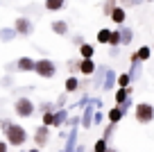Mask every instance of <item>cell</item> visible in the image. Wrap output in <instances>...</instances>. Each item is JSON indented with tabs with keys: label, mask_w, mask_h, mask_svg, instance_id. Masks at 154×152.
Instances as JSON below:
<instances>
[{
	"label": "cell",
	"mask_w": 154,
	"mask_h": 152,
	"mask_svg": "<svg viewBox=\"0 0 154 152\" xmlns=\"http://www.w3.org/2000/svg\"><path fill=\"white\" fill-rule=\"evenodd\" d=\"M97 71V64L93 62V59H79V73H82L84 77H93Z\"/></svg>",
	"instance_id": "cell-9"
},
{
	"label": "cell",
	"mask_w": 154,
	"mask_h": 152,
	"mask_svg": "<svg viewBox=\"0 0 154 152\" xmlns=\"http://www.w3.org/2000/svg\"><path fill=\"white\" fill-rule=\"evenodd\" d=\"M59 152H63V150H59Z\"/></svg>",
	"instance_id": "cell-47"
},
{
	"label": "cell",
	"mask_w": 154,
	"mask_h": 152,
	"mask_svg": "<svg viewBox=\"0 0 154 152\" xmlns=\"http://www.w3.org/2000/svg\"><path fill=\"white\" fill-rule=\"evenodd\" d=\"M14 27L18 32V36H32L34 34V21L29 16H18L14 21Z\"/></svg>",
	"instance_id": "cell-5"
},
{
	"label": "cell",
	"mask_w": 154,
	"mask_h": 152,
	"mask_svg": "<svg viewBox=\"0 0 154 152\" xmlns=\"http://www.w3.org/2000/svg\"><path fill=\"white\" fill-rule=\"evenodd\" d=\"M9 125H11V120H9V118H0V129H2V134L7 132V127H9Z\"/></svg>",
	"instance_id": "cell-35"
},
{
	"label": "cell",
	"mask_w": 154,
	"mask_h": 152,
	"mask_svg": "<svg viewBox=\"0 0 154 152\" xmlns=\"http://www.w3.org/2000/svg\"><path fill=\"white\" fill-rule=\"evenodd\" d=\"M36 109L41 111V114H50V111H57V105H54V102H50V100H45V102H41Z\"/></svg>",
	"instance_id": "cell-26"
},
{
	"label": "cell",
	"mask_w": 154,
	"mask_h": 152,
	"mask_svg": "<svg viewBox=\"0 0 154 152\" xmlns=\"http://www.w3.org/2000/svg\"><path fill=\"white\" fill-rule=\"evenodd\" d=\"M16 66H18V73H34L36 59H32V57H18V59H16Z\"/></svg>",
	"instance_id": "cell-10"
},
{
	"label": "cell",
	"mask_w": 154,
	"mask_h": 152,
	"mask_svg": "<svg viewBox=\"0 0 154 152\" xmlns=\"http://www.w3.org/2000/svg\"><path fill=\"white\" fill-rule=\"evenodd\" d=\"M134 118L140 125H149L154 120V105L152 102H138L134 107Z\"/></svg>",
	"instance_id": "cell-3"
},
{
	"label": "cell",
	"mask_w": 154,
	"mask_h": 152,
	"mask_svg": "<svg viewBox=\"0 0 154 152\" xmlns=\"http://www.w3.org/2000/svg\"><path fill=\"white\" fill-rule=\"evenodd\" d=\"M66 68L70 71V75H72V73H79V59H68Z\"/></svg>",
	"instance_id": "cell-29"
},
{
	"label": "cell",
	"mask_w": 154,
	"mask_h": 152,
	"mask_svg": "<svg viewBox=\"0 0 154 152\" xmlns=\"http://www.w3.org/2000/svg\"><path fill=\"white\" fill-rule=\"evenodd\" d=\"M5 73H7V75H14V73H18V66H16V62H7V64H5Z\"/></svg>",
	"instance_id": "cell-33"
},
{
	"label": "cell",
	"mask_w": 154,
	"mask_h": 152,
	"mask_svg": "<svg viewBox=\"0 0 154 152\" xmlns=\"http://www.w3.org/2000/svg\"><path fill=\"white\" fill-rule=\"evenodd\" d=\"M120 34H122V46H131V41H134V30L131 27H120Z\"/></svg>",
	"instance_id": "cell-23"
},
{
	"label": "cell",
	"mask_w": 154,
	"mask_h": 152,
	"mask_svg": "<svg viewBox=\"0 0 154 152\" xmlns=\"http://www.w3.org/2000/svg\"><path fill=\"white\" fill-rule=\"evenodd\" d=\"M111 2H118V0H111Z\"/></svg>",
	"instance_id": "cell-46"
},
{
	"label": "cell",
	"mask_w": 154,
	"mask_h": 152,
	"mask_svg": "<svg viewBox=\"0 0 154 152\" xmlns=\"http://www.w3.org/2000/svg\"><path fill=\"white\" fill-rule=\"evenodd\" d=\"M27 129L23 127V125H18V123H11L9 127H7V132H5V141L9 143L11 147H20V145H25V141H27Z\"/></svg>",
	"instance_id": "cell-1"
},
{
	"label": "cell",
	"mask_w": 154,
	"mask_h": 152,
	"mask_svg": "<svg viewBox=\"0 0 154 152\" xmlns=\"http://www.w3.org/2000/svg\"><path fill=\"white\" fill-rule=\"evenodd\" d=\"M143 2H154V0H143Z\"/></svg>",
	"instance_id": "cell-44"
},
{
	"label": "cell",
	"mask_w": 154,
	"mask_h": 152,
	"mask_svg": "<svg viewBox=\"0 0 154 152\" xmlns=\"http://www.w3.org/2000/svg\"><path fill=\"white\" fill-rule=\"evenodd\" d=\"M50 30H52V34H57V36H68L70 25H68V21H52V23H50Z\"/></svg>",
	"instance_id": "cell-11"
},
{
	"label": "cell",
	"mask_w": 154,
	"mask_h": 152,
	"mask_svg": "<svg viewBox=\"0 0 154 152\" xmlns=\"http://www.w3.org/2000/svg\"><path fill=\"white\" fill-rule=\"evenodd\" d=\"M29 91H34V86H20V89L14 86V93H29Z\"/></svg>",
	"instance_id": "cell-38"
},
{
	"label": "cell",
	"mask_w": 154,
	"mask_h": 152,
	"mask_svg": "<svg viewBox=\"0 0 154 152\" xmlns=\"http://www.w3.org/2000/svg\"><path fill=\"white\" fill-rule=\"evenodd\" d=\"M18 152H27V150H18Z\"/></svg>",
	"instance_id": "cell-45"
},
{
	"label": "cell",
	"mask_w": 154,
	"mask_h": 152,
	"mask_svg": "<svg viewBox=\"0 0 154 152\" xmlns=\"http://www.w3.org/2000/svg\"><path fill=\"white\" fill-rule=\"evenodd\" d=\"M131 98V86L129 89H116V93H113V100H116V105L120 107L122 102H127V100Z\"/></svg>",
	"instance_id": "cell-16"
},
{
	"label": "cell",
	"mask_w": 154,
	"mask_h": 152,
	"mask_svg": "<svg viewBox=\"0 0 154 152\" xmlns=\"http://www.w3.org/2000/svg\"><path fill=\"white\" fill-rule=\"evenodd\" d=\"M16 36H18V32H16L14 25H11V27H0V41H2V43L16 41Z\"/></svg>",
	"instance_id": "cell-15"
},
{
	"label": "cell",
	"mask_w": 154,
	"mask_h": 152,
	"mask_svg": "<svg viewBox=\"0 0 154 152\" xmlns=\"http://www.w3.org/2000/svg\"><path fill=\"white\" fill-rule=\"evenodd\" d=\"M77 152H88V150H86L84 145H77Z\"/></svg>",
	"instance_id": "cell-41"
},
{
	"label": "cell",
	"mask_w": 154,
	"mask_h": 152,
	"mask_svg": "<svg viewBox=\"0 0 154 152\" xmlns=\"http://www.w3.org/2000/svg\"><path fill=\"white\" fill-rule=\"evenodd\" d=\"M122 118H125V111H122L118 105H113L109 111H106V123H116V125H118Z\"/></svg>",
	"instance_id": "cell-14"
},
{
	"label": "cell",
	"mask_w": 154,
	"mask_h": 152,
	"mask_svg": "<svg viewBox=\"0 0 154 152\" xmlns=\"http://www.w3.org/2000/svg\"><path fill=\"white\" fill-rule=\"evenodd\" d=\"M27 152H41V147H36V145H34L32 150H27Z\"/></svg>",
	"instance_id": "cell-42"
},
{
	"label": "cell",
	"mask_w": 154,
	"mask_h": 152,
	"mask_svg": "<svg viewBox=\"0 0 154 152\" xmlns=\"http://www.w3.org/2000/svg\"><path fill=\"white\" fill-rule=\"evenodd\" d=\"M109 18H111V23H113V25H125V21H127V9L116 5V9L111 11Z\"/></svg>",
	"instance_id": "cell-13"
},
{
	"label": "cell",
	"mask_w": 154,
	"mask_h": 152,
	"mask_svg": "<svg viewBox=\"0 0 154 152\" xmlns=\"http://www.w3.org/2000/svg\"><path fill=\"white\" fill-rule=\"evenodd\" d=\"M116 9V2H111V0H106L104 2V7H102V14L104 16H111V11Z\"/></svg>",
	"instance_id": "cell-32"
},
{
	"label": "cell",
	"mask_w": 154,
	"mask_h": 152,
	"mask_svg": "<svg viewBox=\"0 0 154 152\" xmlns=\"http://www.w3.org/2000/svg\"><path fill=\"white\" fill-rule=\"evenodd\" d=\"M106 71H109L106 66H97V71H95V75H93V82H91V84H93V86H100V89H102L104 77H106Z\"/></svg>",
	"instance_id": "cell-18"
},
{
	"label": "cell",
	"mask_w": 154,
	"mask_h": 152,
	"mask_svg": "<svg viewBox=\"0 0 154 152\" xmlns=\"http://www.w3.org/2000/svg\"><path fill=\"white\" fill-rule=\"evenodd\" d=\"M34 73L38 77H43V80H52L57 75V66H54L52 59L43 57V59H36V66H34Z\"/></svg>",
	"instance_id": "cell-4"
},
{
	"label": "cell",
	"mask_w": 154,
	"mask_h": 152,
	"mask_svg": "<svg viewBox=\"0 0 154 152\" xmlns=\"http://www.w3.org/2000/svg\"><path fill=\"white\" fill-rule=\"evenodd\" d=\"M72 43H75V46L79 48V46H84L86 41H84V36H82V34H75V36H72Z\"/></svg>",
	"instance_id": "cell-34"
},
{
	"label": "cell",
	"mask_w": 154,
	"mask_h": 152,
	"mask_svg": "<svg viewBox=\"0 0 154 152\" xmlns=\"http://www.w3.org/2000/svg\"><path fill=\"white\" fill-rule=\"evenodd\" d=\"M113 89H118V73H116L113 68H109V71H106V77H104V84H102V91L111 93Z\"/></svg>",
	"instance_id": "cell-8"
},
{
	"label": "cell",
	"mask_w": 154,
	"mask_h": 152,
	"mask_svg": "<svg viewBox=\"0 0 154 152\" xmlns=\"http://www.w3.org/2000/svg\"><path fill=\"white\" fill-rule=\"evenodd\" d=\"M109 150V141H106V138H97L95 143H93V152H106Z\"/></svg>",
	"instance_id": "cell-25"
},
{
	"label": "cell",
	"mask_w": 154,
	"mask_h": 152,
	"mask_svg": "<svg viewBox=\"0 0 154 152\" xmlns=\"http://www.w3.org/2000/svg\"><path fill=\"white\" fill-rule=\"evenodd\" d=\"M104 118H106V116L102 114V109H95V116H93V127H95V125H102V123H104Z\"/></svg>",
	"instance_id": "cell-30"
},
{
	"label": "cell",
	"mask_w": 154,
	"mask_h": 152,
	"mask_svg": "<svg viewBox=\"0 0 154 152\" xmlns=\"http://www.w3.org/2000/svg\"><path fill=\"white\" fill-rule=\"evenodd\" d=\"M0 152H9V143L7 141H0Z\"/></svg>",
	"instance_id": "cell-40"
},
{
	"label": "cell",
	"mask_w": 154,
	"mask_h": 152,
	"mask_svg": "<svg viewBox=\"0 0 154 152\" xmlns=\"http://www.w3.org/2000/svg\"><path fill=\"white\" fill-rule=\"evenodd\" d=\"M122 2H125V7H134V5H140L143 0H122Z\"/></svg>",
	"instance_id": "cell-39"
},
{
	"label": "cell",
	"mask_w": 154,
	"mask_h": 152,
	"mask_svg": "<svg viewBox=\"0 0 154 152\" xmlns=\"http://www.w3.org/2000/svg\"><path fill=\"white\" fill-rule=\"evenodd\" d=\"M63 91H66L68 95H70V93H77V91H82V82L77 80L75 75H68L66 82H63Z\"/></svg>",
	"instance_id": "cell-12"
},
{
	"label": "cell",
	"mask_w": 154,
	"mask_h": 152,
	"mask_svg": "<svg viewBox=\"0 0 154 152\" xmlns=\"http://www.w3.org/2000/svg\"><path fill=\"white\" fill-rule=\"evenodd\" d=\"M120 55V48L118 46H109V57H118Z\"/></svg>",
	"instance_id": "cell-37"
},
{
	"label": "cell",
	"mask_w": 154,
	"mask_h": 152,
	"mask_svg": "<svg viewBox=\"0 0 154 152\" xmlns=\"http://www.w3.org/2000/svg\"><path fill=\"white\" fill-rule=\"evenodd\" d=\"M0 86H2V89H14V75H2L0 77Z\"/></svg>",
	"instance_id": "cell-28"
},
{
	"label": "cell",
	"mask_w": 154,
	"mask_h": 152,
	"mask_svg": "<svg viewBox=\"0 0 154 152\" xmlns=\"http://www.w3.org/2000/svg\"><path fill=\"white\" fill-rule=\"evenodd\" d=\"M14 111L18 118H29V116H34V111H36V105H34V100L27 98V95H18V98L14 100Z\"/></svg>",
	"instance_id": "cell-2"
},
{
	"label": "cell",
	"mask_w": 154,
	"mask_h": 152,
	"mask_svg": "<svg viewBox=\"0 0 154 152\" xmlns=\"http://www.w3.org/2000/svg\"><path fill=\"white\" fill-rule=\"evenodd\" d=\"M68 118H70V109H57V111H52V127L54 129L63 127V125L68 123Z\"/></svg>",
	"instance_id": "cell-7"
},
{
	"label": "cell",
	"mask_w": 154,
	"mask_h": 152,
	"mask_svg": "<svg viewBox=\"0 0 154 152\" xmlns=\"http://www.w3.org/2000/svg\"><path fill=\"white\" fill-rule=\"evenodd\" d=\"M63 7H66V0H45L43 2L45 11H61Z\"/></svg>",
	"instance_id": "cell-19"
},
{
	"label": "cell",
	"mask_w": 154,
	"mask_h": 152,
	"mask_svg": "<svg viewBox=\"0 0 154 152\" xmlns=\"http://www.w3.org/2000/svg\"><path fill=\"white\" fill-rule=\"evenodd\" d=\"M116 127H118L116 123H106V125H104V132H102V138H106V141H109V138H113Z\"/></svg>",
	"instance_id": "cell-27"
},
{
	"label": "cell",
	"mask_w": 154,
	"mask_h": 152,
	"mask_svg": "<svg viewBox=\"0 0 154 152\" xmlns=\"http://www.w3.org/2000/svg\"><path fill=\"white\" fill-rule=\"evenodd\" d=\"M129 77H131V82H138L140 77H143V64L140 62L129 64Z\"/></svg>",
	"instance_id": "cell-17"
},
{
	"label": "cell",
	"mask_w": 154,
	"mask_h": 152,
	"mask_svg": "<svg viewBox=\"0 0 154 152\" xmlns=\"http://www.w3.org/2000/svg\"><path fill=\"white\" fill-rule=\"evenodd\" d=\"M66 100H68V93L63 91V93L57 98V102H54V105H57V109H66Z\"/></svg>",
	"instance_id": "cell-31"
},
{
	"label": "cell",
	"mask_w": 154,
	"mask_h": 152,
	"mask_svg": "<svg viewBox=\"0 0 154 152\" xmlns=\"http://www.w3.org/2000/svg\"><path fill=\"white\" fill-rule=\"evenodd\" d=\"M93 55H95V46H91V43H84V46H79V57L82 59H93Z\"/></svg>",
	"instance_id": "cell-21"
},
{
	"label": "cell",
	"mask_w": 154,
	"mask_h": 152,
	"mask_svg": "<svg viewBox=\"0 0 154 152\" xmlns=\"http://www.w3.org/2000/svg\"><path fill=\"white\" fill-rule=\"evenodd\" d=\"M50 129H52V127H48V125H38V127L34 129V145H36V147H45V145H48Z\"/></svg>",
	"instance_id": "cell-6"
},
{
	"label": "cell",
	"mask_w": 154,
	"mask_h": 152,
	"mask_svg": "<svg viewBox=\"0 0 154 152\" xmlns=\"http://www.w3.org/2000/svg\"><path fill=\"white\" fill-rule=\"evenodd\" d=\"M106 152H120V150H116V147H111V145H109V150H106Z\"/></svg>",
	"instance_id": "cell-43"
},
{
	"label": "cell",
	"mask_w": 154,
	"mask_h": 152,
	"mask_svg": "<svg viewBox=\"0 0 154 152\" xmlns=\"http://www.w3.org/2000/svg\"><path fill=\"white\" fill-rule=\"evenodd\" d=\"M131 107H136V105H131V98H129V100H127V102H122V105H120V109L125 111V116H127V111H129Z\"/></svg>",
	"instance_id": "cell-36"
},
{
	"label": "cell",
	"mask_w": 154,
	"mask_h": 152,
	"mask_svg": "<svg viewBox=\"0 0 154 152\" xmlns=\"http://www.w3.org/2000/svg\"><path fill=\"white\" fill-rule=\"evenodd\" d=\"M129 86H131L129 73H120V75H118V89H129Z\"/></svg>",
	"instance_id": "cell-24"
},
{
	"label": "cell",
	"mask_w": 154,
	"mask_h": 152,
	"mask_svg": "<svg viewBox=\"0 0 154 152\" xmlns=\"http://www.w3.org/2000/svg\"><path fill=\"white\" fill-rule=\"evenodd\" d=\"M95 41L100 43V46H109V41H111V30H109V27H102V30H97V34H95Z\"/></svg>",
	"instance_id": "cell-20"
},
{
	"label": "cell",
	"mask_w": 154,
	"mask_h": 152,
	"mask_svg": "<svg viewBox=\"0 0 154 152\" xmlns=\"http://www.w3.org/2000/svg\"><path fill=\"white\" fill-rule=\"evenodd\" d=\"M136 57H138V62L145 64L149 57H152V48H149V46H140L138 50H136Z\"/></svg>",
	"instance_id": "cell-22"
}]
</instances>
